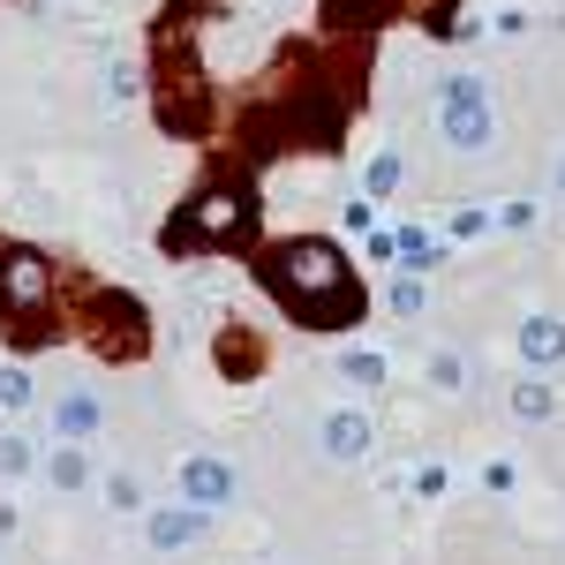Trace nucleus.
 Masks as SVG:
<instances>
[{
  "mask_svg": "<svg viewBox=\"0 0 565 565\" xmlns=\"http://www.w3.org/2000/svg\"><path fill=\"white\" fill-rule=\"evenodd\" d=\"M309 452H317L324 468H362V460L377 452V415H370L362 399H332V407L309 423Z\"/></svg>",
  "mask_w": 565,
  "mask_h": 565,
  "instance_id": "obj_3",
  "label": "nucleus"
},
{
  "mask_svg": "<svg viewBox=\"0 0 565 565\" xmlns=\"http://www.w3.org/2000/svg\"><path fill=\"white\" fill-rule=\"evenodd\" d=\"M61 498H84V490H98L106 482V468H98V452L90 445H76V437H53V452H45V468H39Z\"/></svg>",
  "mask_w": 565,
  "mask_h": 565,
  "instance_id": "obj_8",
  "label": "nucleus"
},
{
  "mask_svg": "<svg viewBox=\"0 0 565 565\" xmlns=\"http://www.w3.org/2000/svg\"><path fill=\"white\" fill-rule=\"evenodd\" d=\"M437 143L452 159H482L498 143V98L482 76H445L437 84Z\"/></svg>",
  "mask_w": 565,
  "mask_h": 565,
  "instance_id": "obj_2",
  "label": "nucleus"
},
{
  "mask_svg": "<svg viewBox=\"0 0 565 565\" xmlns=\"http://www.w3.org/2000/svg\"><path fill=\"white\" fill-rule=\"evenodd\" d=\"M23 407H45L31 370H0V415H23Z\"/></svg>",
  "mask_w": 565,
  "mask_h": 565,
  "instance_id": "obj_13",
  "label": "nucleus"
},
{
  "mask_svg": "<svg viewBox=\"0 0 565 565\" xmlns=\"http://www.w3.org/2000/svg\"><path fill=\"white\" fill-rule=\"evenodd\" d=\"M45 423H53V437L90 445V437H98V423H106V399H98L90 385H61V392H45Z\"/></svg>",
  "mask_w": 565,
  "mask_h": 565,
  "instance_id": "obj_7",
  "label": "nucleus"
},
{
  "mask_svg": "<svg viewBox=\"0 0 565 565\" xmlns=\"http://www.w3.org/2000/svg\"><path fill=\"white\" fill-rule=\"evenodd\" d=\"M513 348H521L527 370H558V362H565V317H558V309H527Z\"/></svg>",
  "mask_w": 565,
  "mask_h": 565,
  "instance_id": "obj_9",
  "label": "nucleus"
},
{
  "mask_svg": "<svg viewBox=\"0 0 565 565\" xmlns=\"http://www.w3.org/2000/svg\"><path fill=\"white\" fill-rule=\"evenodd\" d=\"M174 490L189 498V505H204V513H234V505H242V476H234L226 452H181Z\"/></svg>",
  "mask_w": 565,
  "mask_h": 565,
  "instance_id": "obj_4",
  "label": "nucleus"
},
{
  "mask_svg": "<svg viewBox=\"0 0 565 565\" xmlns=\"http://www.w3.org/2000/svg\"><path fill=\"white\" fill-rule=\"evenodd\" d=\"M257 271H264V287L295 309L302 324H317V332H340V324H354V309H362L354 271H348V257H340L332 242L295 234V242H279L271 257H257Z\"/></svg>",
  "mask_w": 565,
  "mask_h": 565,
  "instance_id": "obj_1",
  "label": "nucleus"
},
{
  "mask_svg": "<svg viewBox=\"0 0 565 565\" xmlns=\"http://www.w3.org/2000/svg\"><path fill=\"white\" fill-rule=\"evenodd\" d=\"M45 460H39V445L23 430H0V482H23V476H39Z\"/></svg>",
  "mask_w": 565,
  "mask_h": 565,
  "instance_id": "obj_10",
  "label": "nucleus"
},
{
  "mask_svg": "<svg viewBox=\"0 0 565 565\" xmlns=\"http://www.w3.org/2000/svg\"><path fill=\"white\" fill-rule=\"evenodd\" d=\"M423 377H430L437 392H452V399H460L476 370H468V354H460V348H430V370H423Z\"/></svg>",
  "mask_w": 565,
  "mask_h": 565,
  "instance_id": "obj_11",
  "label": "nucleus"
},
{
  "mask_svg": "<svg viewBox=\"0 0 565 565\" xmlns=\"http://www.w3.org/2000/svg\"><path fill=\"white\" fill-rule=\"evenodd\" d=\"M332 370H340V385H354V392H377V385H385V362H377V354H362V348H348Z\"/></svg>",
  "mask_w": 565,
  "mask_h": 565,
  "instance_id": "obj_12",
  "label": "nucleus"
},
{
  "mask_svg": "<svg viewBox=\"0 0 565 565\" xmlns=\"http://www.w3.org/2000/svg\"><path fill=\"white\" fill-rule=\"evenodd\" d=\"M551 189H558V196H565V151H558V167H551Z\"/></svg>",
  "mask_w": 565,
  "mask_h": 565,
  "instance_id": "obj_16",
  "label": "nucleus"
},
{
  "mask_svg": "<svg viewBox=\"0 0 565 565\" xmlns=\"http://www.w3.org/2000/svg\"><path fill=\"white\" fill-rule=\"evenodd\" d=\"M136 535H143V551L181 558V551H196V543L212 535V513H204V505H189V498H174V505H151V513L136 521Z\"/></svg>",
  "mask_w": 565,
  "mask_h": 565,
  "instance_id": "obj_5",
  "label": "nucleus"
},
{
  "mask_svg": "<svg viewBox=\"0 0 565 565\" xmlns=\"http://www.w3.org/2000/svg\"><path fill=\"white\" fill-rule=\"evenodd\" d=\"M498 392H505V415H513L521 430H543V423H558V407H565L558 385H551V370H527V362H521V370H513V377H505Z\"/></svg>",
  "mask_w": 565,
  "mask_h": 565,
  "instance_id": "obj_6",
  "label": "nucleus"
},
{
  "mask_svg": "<svg viewBox=\"0 0 565 565\" xmlns=\"http://www.w3.org/2000/svg\"><path fill=\"white\" fill-rule=\"evenodd\" d=\"M98 490H106V505H114V513H136V521L151 513V505H143V482H136V476H121V468H114V476L98 482Z\"/></svg>",
  "mask_w": 565,
  "mask_h": 565,
  "instance_id": "obj_14",
  "label": "nucleus"
},
{
  "mask_svg": "<svg viewBox=\"0 0 565 565\" xmlns=\"http://www.w3.org/2000/svg\"><path fill=\"white\" fill-rule=\"evenodd\" d=\"M392 309H399V317H423V287H415V279H399V287H392Z\"/></svg>",
  "mask_w": 565,
  "mask_h": 565,
  "instance_id": "obj_15",
  "label": "nucleus"
}]
</instances>
